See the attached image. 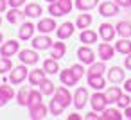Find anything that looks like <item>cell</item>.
Here are the masks:
<instances>
[{
  "instance_id": "6da1fadb",
  "label": "cell",
  "mask_w": 131,
  "mask_h": 120,
  "mask_svg": "<svg viewBox=\"0 0 131 120\" xmlns=\"http://www.w3.org/2000/svg\"><path fill=\"white\" fill-rule=\"evenodd\" d=\"M29 75V72H27V65H20V66H15V68H11V74H9V82L11 84H20V82H24L25 81V77Z\"/></svg>"
},
{
  "instance_id": "7a4b0ae2",
  "label": "cell",
  "mask_w": 131,
  "mask_h": 120,
  "mask_svg": "<svg viewBox=\"0 0 131 120\" xmlns=\"http://www.w3.org/2000/svg\"><path fill=\"white\" fill-rule=\"evenodd\" d=\"M90 104H92V109H93V111H101V113H102L110 102H108V99H106V93H99V90H97V93H93V95L90 97Z\"/></svg>"
},
{
  "instance_id": "3957f363",
  "label": "cell",
  "mask_w": 131,
  "mask_h": 120,
  "mask_svg": "<svg viewBox=\"0 0 131 120\" xmlns=\"http://www.w3.org/2000/svg\"><path fill=\"white\" fill-rule=\"evenodd\" d=\"M16 52H20V43L16 40H9L0 47V56H4V57H13Z\"/></svg>"
},
{
  "instance_id": "277c9868",
  "label": "cell",
  "mask_w": 131,
  "mask_h": 120,
  "mask_svg": "<svg viewBox=\"0 0 131 120\" xmlns=\"http://www.w3.org/2000/svg\"><path fill=\"white\" fill-rule=\"evenodd\" d=\"M88 99H90L88 90H86V88H83V86H79V88L75 90V93H74V106H75L77 109H83V107L86 106Z\"/></svg>"
},
{
  "instance_id": "5b68a950",
  "label": "cell",
  "mask_w": 131,
  "mask_h": 120,
  "mask_svg": "<svg viewBox=\"0 0 131 120\" xmlns=\"http://www.w3.org/2000/svg\"><path fill=\"white\" fill-rule=\"evenodd\" d=\"M77 57L83 65H92L95 63V52L90 47H79L77 49Z\"/></svg>"
},
{
  "instance_id": "8992f818",
  "label": "cell",
  "mask_w": 131,
  "mask_h": 120,
  "mask_svg": "<svg viewBox=\"0 0 131 120\" xmlns=\"http://www.w3.org/2000/svg\"><path fill=\"white\" fill-rule=\"evenodd\" d=\"M99 13H101V16H106V18L115 16V15H118V6L115 2H111V0H106V2H102L99 6Z\"/></svg>"
},
{
  "instance_id": "52a82bcc",
  "label": "cell",
  "mask_w": 131,
  "mask_h": 120,
  "mask_svg": "<svg viewBox=\"0 0 131 120\" xmlns=\"http://www.w3.org/2000/svg\"><path fill=\"white\" fill-rule=\"evenodd\" d=\"M74 31H75V25H74L72 22H65V23H61V25L56 29L59 40H68V38H72V36H74Z\"/></svg>"
},
{
  "instance_id": "ba28073f",
  "label": "cell",
  "mask_w": 131,
  "mask_h": 120,
  "mask_svg": "<svg viewBox=\"0 0 131 120\" xmlns=\"http://www.w3.org/2000/svg\"><path fill=\"white\" fill-rule=\"evenodd\" d=\"M52 47V40L47 34H40L36 38H32V49L36 50H49Z\"/></svg>"
},
{
  "instance_id": "9c48e42d",
  "label": "cell",
  "mask_w": 131,
  "mask_h": 120,
  "mask_svg": "<svg viewBox=\"0 0 131 120\" xmlns=\"http://www.w3.org/2000/svg\"><path fill=\"white\" fill-rule=\"evenodd\" d=\"M47 113H49V107H47L43 102H40V104L29 107V116H31L32 120H41V118L47 116Z\"/></svg>"
},
{
  "instance_id": "30bf717a",
  "label": "cell",
  "mask_w": 131,
  "mask_h": 120,
  "mask_svg": "<svg viewBox=\"0 0 131 120\" xmlns=\"http://www.w3.org/2000/svg\"><path fill=\"white\" fill-rule=\"evenodd\" d=\"M18 57H20V61L24 63V65H36L38 63V54H36V49L34 50H29V49H25V50H20L18 52Z\"/></svg>"
},
{
  "instance_id": "8fae6325",
  "label": "cell",
  "mask_w": 131,
  "mask_h": 120,
  "mask_svg": "<svg viewBox=\"0 0 131 120\" xmlns=\"http://www.w3.org/2000/svg\"><path fill=\"white\" fill-rule=\"evenodd\" d=\"M108 79L113 82V84H120L126 81V72L120 68V66H111L110 72H108Z\"/></svg>"
},
{
  "instance_id": "7c38bea8",
  "label": "cell",
  "mask_w": 131,
  "mask_h": 120,
  "mask_svg": "<svg viewBox=\"0 0 131 120\" xmlns=\"http://www.w3.org/2000/svg\"><path fill=\"white\" fill-rule=\"evenodd\" d=\"M115 32L117 29L111 25V23H101L99 25V36L104 40V41H111L115 38Z\"/></svg>"
},
{
  "instance_id": "4fadbf2b",
  "label": "cell",
  "mask_w": 131,
  "mask_h": 120,
  "mask_svg": "<svg viewBox=\"0 0 131 120\" xmlns=\"http://www.w3.org/2000/svg\"><path fill=\"white\" fill-rule=\"evenodd\" d=\"M56 29H58V25H56L54 18H41V20L38 22V31H40L41 34H49V32L56 31Z\"/></svg>"
},
{
  "instance_id": "5bb4252c",
  "label": "cell",
  "mask_w": 131,
  "mask_h": 120,
  "mask_svg": "<svg viewBox=\"0 0 131 120\" xmlns=\"http://www.w3.org/2000/svg\"><path fill=\"white\" fill-rule=\"evenodd\" d=\"M54 97H56V99H58V100H59L65 107L72 104V95H70V91H68L65 86H59V88L54 91Z\"/></svg>"
},
{
  "instance_id": "9a60e30c",
  "label": "cell",
  "mask_w": 131,
  "mask_h": 120,
  "mask_svg": "<svg viewBox=\"0 0 131 120\" xmlns=\"http://www.w3.org/2000/svg\"><path fill=\"white\" fill-rule=\"evenodd\" d=\"M13 97H15V90H13V86L0 84V107L6 106V104H7Z\"/></svg>"
},
{
  "instance_id": "2e32d148",
  "label": "cell",
  "mask_w": 131,
  "mask_h": 120,
  "mask_svg": "<svg viewBox=\"0 0 131 120\" xmlns=\"http://www.w3.org/2000/svg\"><path fill=\"white\" fill-rule=\"evenodd\" d=\"M59 79H61V82L65 84V86H75L77 84V77L74 75V72L70 70V68H67V70H59Z\"/></svg>"
},
{
  "instance_id": "e0dca14e",
  "label": "cell",
  "mask_w": 131,
  "mask_h": 120,
  "mask_svg": "<svg viewBox=\"0 0 131 120\" xmlns=\"http://www.w3.org/2000/svg\"><path fill=\"white\" fill-rule=\"evenodd\" d=\"M34 31H36V27H34L31 22H25V23H22V27H20V31H18V38L24 40V41H27V40L32 38Z\"/></svg>"
},
{
  "instance_id": "ac0fdd59",
  "label": "cell",
  "mask_w": 131,
  "mask_h": 120,
  "mask_svg": "<svg viewBox=\"0 0 131 120\" xmlns=\"http://www.w3.org/2000/svg\"><path fill=\"white\" fill-rule=\"evenodd\" d=\"M113 52H115V47H111L108 41L99 45V57H101V61H108V59H111V57H113Z\"/></svg>"
},
{
  "instance_id": "d6986e66",
  "label": "cell",
  "mask_w": 131,
  "mask_h": 120,
  "mask_svg": "<svg viewBox=\"0 0 131 120\" xmlns=\"http://www.w3.org/2000/svg\"><path fill=\"white\" fill-rule=\"evenodd\" d=\"M124 115H120V111L118 109H115V107H106L104 111H102V115H99V120H120Z\"/></svg>"
},
{
  "instance_id": "ffe728a7",
  "label": "cell",
  "mask_w": 131,
  "mask_h": 120,
  "mask_svg": "<svg viewBox=\"0 0 131 120\" xmlns=\"http://www.w3.org/2000/svg\"><path fill=\"white\" fill-rule=\"evenodd\" d=\"M65 52H67V45H65V43H61V41L52 43V47H50V56H52L54 59L59 61V59L65 56Z\"/></svg>"
},
{
  "instance_id": "44dd1931",
  "label": "cell",
  "mask_w": 131,
  "mask_h": 120,
  "mask_svg": "<svg viewBox=\"0 0 131 120\" xmlns=\"http://www.w3.org/2000/svg\"><path fill=\"white\" fill-rule=\"evenodd\" d=\"M45 74H47V72H45V70H40V68L29 72V82H31L32 86H40L41 81L45 79Z\"/></svg>"
},
{
  "instance_id": "7402d4cb",
  "label": "cell",
  "mask_w": 131,
  "mask_h": 120,
  "mask_svg": "<svg viewBox=\"0 0 131 120\" xmlns=\"http://www.w3.org/2000/svg\"><path fill=\"white\" fill-rule=\"evenodd\" d=\"M115 50L118 52V54H131V41H129V38H122V40H118V41H115Z\"/></svg>"
},
{
  "instance_id": "603a6c76",
  "label": "cell",
  "mask_w": 131,
  "mask_h": 120,
  "mask_svg": "<svg viewBox=\"0 0 131 120\" xmlns=\"http://www.w3.org/2000/svg\"><path fill=\"white\" fill-rule=\"evenodd\" d=\"M97 4H99V0H75V7L83 13L92 11L93 7H97Z\"/></svg>"
},
{
  "instance_id": "cb8c5ba5",
  "label": "cell",
  "mask_w": 131,
  "mask_h": 120,
  "mask_svg": "<svg viewBox=\"0 0 131 120\" xmlns=\"http://www.w3.org/2000/svg\"><path fill=\"white\" fill-rule=\"evenodd\" d=\"M115 29H117V34L118 36H122V38H131V23L129 22H118L117 25H115Z\"/></svg>"
},
{
  "instance_id": "d4e9b609",
  "label": "cell",
  "mask_w": 131,
  "mask_h": 120,
  "mask_svg": "<svg viewBox=\"0 0 131 120\" xmlns=\"http://www.w3.org/2000/svg\"><path fill=\"white\" fill-rule=\"evenodd\" d=\"M24 18H25V13H22L18 7H11V11L7 13V20H9V23H20Z\"/></svg>"
},
{
  "instance_id": "484cf974",
  "label": "cell",
  "mask_w": 131,
  "mask_h": 120,
  "mask_svg": "<svg viewBox=\"0 0 131 120\" xmlns=\"http://www.w3.org/2000/svg\"><path fill=\"white\" fill-rule=\"evenodd\" d=\"M49 111H50V115H54V116H59V115H63V111H65V106L56 99V97H52V100H50V104H49Z\"/></svg>"
},
{
  "instance_id": "4316f807",
  "label": "cell",
  "mask_w": 131,
  "mask_h": 120,
  "mask_svg": "<svg viewBox=\"0 0 131 120\" xmlns=\"http://www.w3.org/2000/svg\"><path fill=\"white\" fill-rule=\"evenodd\" d=\"M24 13H25V16H29V18H38V16L41 15V6H40V4H34V2H32V4H27Z\"/></svg>"
},
{
  "instance_id": "83f0119b",
  "label": "cell",
  "mask_w": 131,
  "mask_h": 120,
  "mask_svg": "<svg viewBox=\"0 0 131 120\" xmlns=\"http://www.w3.org/2000/svg\"><path fill=\"white\" fill-rule=\"evenodd\" d=\"M79 38H81V43L92 45V43L97 41V32H93V31H90V29H83V32H81Z\"/></svg>"
},
{
  "instance_id": "f1b7e54d",
  "label": "cell",
  "mask_w": 131,
  "mask_h": 120,
  "mask_svg": "<svg viewBox=\"0 0 131 120\" xmlns=\"http://www.w3.org/2000/svg\"><path fill=\"white\" fill-rule=\"evenodd\" d=\"M43 70H45L47 74H58V72H59L58 59H54L52 56H50L49 59H45V61H43Z\"/></svg>"
},
{
  "instance_id": "f546056e",
  "label": "cell",
  "mask_w": 131,
  "mask_h": 120,
  "mask_svg": "<svg viewBox=\"0 0 131 120\" xmlns=\"http://www.w3.org/2000/svg\"><path fill=\"white\" fill-rule=\"evenodd\" d=\"M88 84L93 90H102L106 86V81H104L102 75H88Z\"/></svg>"
},
{
  "instance_id": "4dcf8cb0",
  "label": "cell",
  "mask_w": 131,
  "mask_h": 120,
  "mask_svg": "<svg viewBox=\"0 0 131 120\" xmlns=\"http://www.w3.org/2000/svg\"><path fill=\"white\" fill-rule=\"evenodd\" d=\"M40 91L43 93V95H54V91H56V86H54V82L52 81H49L47 77L41 81V84H40Z\"/></svg>"
},
{
  "instance_id": "1f68e13d",
  "label": "cell",
  "mask_w": 131,
  "mask_h": 120,
  "mask_svg": "<svg viewBox=\"0 0 131 120\" xmlns=\"http://www.w3.org/2000/svg\"><path fill=\"white\" fill-rule=\"evenodd\" d=\"M122 95V90L115 84V86H111V88H108V91H106V99H108V102L110 104H113V102H117V99Z\"/></svg>"
},
{
  "instance_id": "d6a6232c",
  "label": "cell",
  "mask_w": 131,
  "mask_h": 120,
  "mask_svg": "<svg viewBox=\"0 0 131 120\" xmlns=\"http://www.w3.org/2000/svg\"><path fill=\"white\" fill-rule=\"evenodd\" d=\"M102 72H106V66L102 61H99V63H92L86 74L88 75H102Z\"/></svg>"
},
{
  "instance_id": "836d02e7",
  "label": "cell",
  "mask_w": 131,
  "mask_h": 120,
  "mask_svg": "<svg viewBox=\"0 0 131 120\" xmlns=\"http://www.w3.org/2000/svg\"><path fill=\"white\" fill-rule=\"evenodd\" d=\"M90 23H92V15H79L77 22H75V27L77 29H88Z\"/></svg>"
},
{
  "instance_id": "e575fe53",
  "label": "cell",
  "mask_w": 131,
  "mask_h": 120,
  "mask_svg": "<svg viewBox=\"0 0 131 120\" xmlns=\"http://www.w3.org/2000/svg\"><path fill=\"white\" fill-rule=\"evenodd\" d=\"M29 93H31V88H27V86H24V88L18 91V95H16V100H18V104H20V106H27Z\"/></svg>"
},
{
  "instance_id": "d590c367",
  "label": "cell",
  "mask_w": 131,
  "mask_h": 120,
  "mask_svg": "<svg viewBox=\"0 0 131 120\" xmlns=\"http://www.w3.org/2000/svg\"><path fill=\"white\" fill-rule=\"evenodd\" d=\"M41 97H43L41 91H38V90H31V93H29V100H27V106L31 107V106L40 104V102H41Z\"/></svg>"
},
{
  "instance_id": "8d00e7d4",
  "label": "cell",
  "mask_w": 131,
  "mask_h": 120,
  "mask_svg": "<svg viewBox=\"0 0 131 120\" xmlns=\"http://www.w3.org/2000/svg\"><path fill=\"white\" fill-rule=\"evenodd\" d=\"M49 13L54 16V18H59V16H65V11L59 7V4L58 2H50V6H49Z\"/></svg>"
},
{
  "instance_id": "74e56055",
  "label": "cell",
  "mask_w": 131,
  "mask_h": 120,
  "mask_svg": "<svg viewBox=\"0 0 131 120\" xmlns=\"http://www.w3.org/2000/svg\"><path fill=\"white\" fill-rule=\"evenodd\" d=\"M11 68H13V63H11V59L9 57H0V74H6V72H11Z\"/></svg>"
},
{
  "instance_id": "f35d334b",
  "label": "cell",
  "mask_w": 131,
  "mask_h": 120,
  "mask_svg": "<svg viewBox=\"0 0 131 120\" xmlns=\"http://www.w3.org/2000/svg\"><path fill=\"white\" fill-rule=\"evenodd\" d=\"M129 104H131V97H129V93H126V95L122 93V95L117 99V106H118V107H127Z\"/></svg>"
},
{
  "instance_id": "ab89813d",
  "label": "cell",
  "mask_w": 131,
  "mask_h": 120,
  "mask_svg": "<svg viewBox=\"0 0 131 120\" xmlns=\"http://www.w3.org/2000/svg\"><path fill=\"white\" fill-rule=\"evenodd\" d=\"M56 2L59 4V7L65 11V15H68L72 11V0H56Z\"/></svg>"
},
{
  "instance_id": "60d3db41",
  "label": "cell",
  "mask_w": 131,
  "mask_h": 120,
  "mask_svg": "<svg viewBox=\"0 0 131 120\" xmlns=\"http://www.w3.org/2000/svg\"><path fill=\"white\" fill-rule=\"evenodd\" d=\"M70 70H72V72H74V75H75V77H77V79H81V77H83V75H84V72H86V70H84V66H83V65H72V68H70Z\"/></svg>"
},
{
  "instance_id": "b9f144b4",
  "label": "cell",
  "mask_w": 131,
  "mask_h": 120,
  "mask_svg": "<svg viewBox=\"0 0 131 120\" xmlns=\"http://www.w3.org/2000/svg\"><path fill=\"white\" fill-rule=\"evenodd\" d=\"M118 7H131V0H115Z\"/></svg>"
},
{
  "instance_id": "7bdbcfd3",
  "label": "cell",
  "mask_w": 131,
  "mask_h": 120,
  "mask_svg": "<svg viewBox=\"0 0 131 120\" xmlns=\"http://www.w3.org/2000/svg\"><path fill=\"white\" fill-rule=\"evenodd\" d=\"M7 2H9L11 7H20V6L25 4V0H7Z\"/></svg>"
},
{
  "instance_id": "ee69618b",
  "label": "cell",
  "mask_w": 131,
  "mask_h": 120,
  "mask_svg": "<svg viewBox=\"0 0 131 120\" xmlns=\"http://www.w3.org/2000/svg\"><path fill=\"white\" fill-rule=\"evenodd\" d=\"M86 120H99L97 111H90V113H86Z\"/></svg>"
},
{
  "instance_id": "f6af8a7d",
  "label": "cell",
  "mask_w": 131,
  "mask_h": 120,
  "mask_svg": "<svg viewBox=\"0 0 131 120\" xmlns=\"http://www.w3.org/2000/svg\"><path fill=\"white\" fill-rule=\"evenodd\" d=\"M124 90H126L127 93H131V77L124 81Z\"/></svg>"
},
{
  "instance_id": "bcb514c9",
  "label": "cell",
  "mask_w": 131,
  "mask_h": 120,
  "mask_svg": "<svg viewBox=\"0 0 131 120\" xmlns=\"http://www.w3.org/2000/svg\"><path fill=\"white\" fill-rule=\"evenodd\" d=\"M124 66H126L127 70H131V54H127V57L124 59Z\"/></svg>"
},
{
  "instance_id": "7dc6e473",
  "label": "cell",
  "mask_w": 131,
  "mask_h": 120,
  "mask_svg": "<svg viewBox=\"0 0 131 120\" xmlns=\"http://www.w3.org/2000/svg\"><path fill=\"white\" fill-rule=\"evenodd\" d=\"M7 4H9L7 0H0V13H4L7 9Z\"/></svg>"
},
{
  "instance_id": "c3c4849f",
  "label": "cell",
  "mask_w": 131,
  "mask_h": 120,
  "mask_svg": "<svg viewBox=\"0 0 131 120\" xmlns=\"http://www.w3.org/2000/svg\"><path fill=\"white\" fill-rule=\"evenodd\" d=\"M124 116H126L127 120H131V107H129V106L124 107Z\"/></svg>"
},
{
  "instance_id": "681fc988",
  "label": "cell",
  "mask_w": 131,
  "mask_h": 120,
  "mask_svg": "<svg viewBox=\"0 0 131 120\" xmlns=\"http://www.w3.org/2000/svg\"><path fill=\"white\" fill-rule=\"evenodd\" d=\"M68 120H81V115H77V113H72V115H68Z\"/></svg>"
},
{
  "instance_id": "f907efd6",
  "label": "cell",
  "mask_w": 131,
  "mask_h": 120,
  "mask_svg": "<svg viewBox=\"0 0 131 120\" xmlns=\"http://www.w3.org/2000/svg\"><path fill=\"white\" fill-rule=\"evenodd\" d=\"M2 40H4V36H2V32H0V43H2Z\"/></svg>"
},
{
  "instance_id": "816d5d0a",
  "label": "cell",
  "mask_w": 131,
  "mask_h": 120,
  "mask_svg": "<svg viewBox=\"0 0 131 120\" xmlns=\"http://www.w3.org/2000/svg\"><path fill=\"white\" fill-rule=\"evenodd\" d=\"M47 2H49V4H50V2H56V0H47Z\"/></svg>"
},
{
  "instance_id": "f5cc1de1",
  "label": "cell",
  "mask_w": 131,
  "mask_h": 120,
  "mask_svg": "<svg viewBox=\"0 0 131 120\" xmlns=\"http://www.w3.org/2000/svg\"><path fill=\"white\" fill-rule=\"evenodd\" d=\"M0 23H2V18H0Z\"/></svg>"
}]
</instances>
